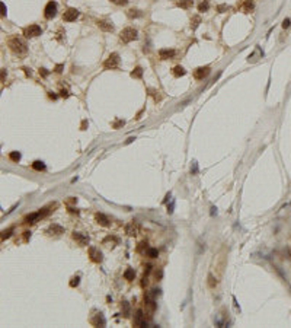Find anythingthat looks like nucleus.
Wrapping results in <instances>:
<instances>
[{
  "instance_id": "nucleus-1",
  "label": "nucleus",
  "mask_w": 291,
  "mask_h": 328,
  "mask_svg": "<svg viewBox=\"0 0 291 328\" xmlns=\"http://www.w3.org/2000/svg\"><path fill=\"white\" fill-rule=\"evenodd\" d=\"M7 47H9L10 51L15 53L16 55H23V54H26V51H28V44H26V41H25L23 38L18 37V35H13V37H10V38L7 40Z\"/></svg>"
},
{
  "instance_id": "nucleus-2",
  "label": "nucleus",
  "mask_w": 291,
  "mask_h": 328,
  "mask_svg": "<svg viewBox=\"0 0 291 328\" xmlns=\"http://www.w3.org/2000/svg\"><path fill=\"white\" fill-rule=\"evenodd\" d=\"M120 38H121V41L122 42L128 44V42L135 41V40L138 38V32H137L135 28H132V26H127V28H124V29L121 31Z\"/></svg>"
},
{
  "instance_id": "nucleus-3",
  "label": "nucleus",
  "mask_w": 291,
  "mask_h": 328,
  "mask_svg": "<svg viewBox=\"0 0 291 328\" xmlns=\"http://www.w3.org/2000/svg\"><path fill=\"white\" fill-rule=\"evenodd\" d=\"M120 66V54L118 53H112V54H109V57L105 60V63H103V67L105 69H117Z\"/></svg>"
},
{
  "instance_id": "nucleus-4",
  "label": "nucleus",
  "mask_w": 291,
  "mask_h": 328,
  "mask_svg": "<svg viewBox=\"0 0 291 328\" xmlns=\"http://www.w3.org/2000/svg\"><path fill=\"white\" fill-rule=\"evenodd\" d=\"M42 34V29L40 25H37V23H32V25H29V26H26L25 29H23V35L26 37V38H34V37H38V35H41Z\"/></svg>"
},
{
  "instance_id": "nucleus-5",
  "label": "nucleus",
  "mask_w": 291,
  "mask_h": 328,
  "mask_svg": "<svg viewBox=\"0 0 291 328\" xmlns=\"http://www.w3.org/2000/svg\"><path fill=\"white\" fill-rule=\"evenodd\" d=\"M210 73H211L210 66H201V67H197V69L194 70V79H195V80H204Z\"/></svg>"
},
{
  "instance_id": "nucleus-6",
  "label": "nucleus",
  "mask_w": 291,
  "mask_h": 328,
  "mask_svg": "<svg viewBox=\"0 0 291 328\" xmlns=\"http://www.w3.org/2000/svg\"><path fill=\"white\" fill-rule=\"evenodd\" d=\"M57 15V3L55 1H48L45 9H44V18L45 19H52Z\"/></svg>"
},
{
  "instance_id": "nucleus-7",
  "label": "nucleus",
  "mask_w": 291,
  "mask_h": 328,
  "mask_svg": "<svg viewBox=\"0 0 291 328\" xmlns=\"http://www.w3.org/2000/svg\"><path fill=\"white\" fill-rule=\"evenodd\" d=\"M77 18H79V10L74 9V7H69L64 12V15H63V21L64 22H74Z\"/></svg>"
},
{
  "instance_id": "nucleus-8",
  "label": "nucleus",
  "mask_w": 291,
  "mask_h": 328,
  "mask_svg": "<svg viewBox=\"0 0 291 328\" xmlns=\"http://www.w3.org/2000/svg\"><path fill=\"white\" fill-rule=\"evenodd\" d=\"M45 233L47 235H61V233H64V228L60 226V225H57V223H52V225H50L47 228Z\"/></svg>"
},
{
  "instance_id": "nucleus-9",
  "label": "nucleus",
  "mask_w": 291,
  "mask_h": 328,
  "mask_svg": "<svg viewBox=\"0 0 291 328\" xmlns=\"http://www.w3.org/2000/svg\"><path fill=\"white\" fill-rule=\"evenodd\" d=\"M72 236H73V239L79 244V245H87L89 244V236H86L84 233H82V232H73L72 233Z\"/></svg>"
},
{
  "instance_id": "nucleus-10",
  "label": "nucleus",
  "mask_w": 291,
  "mask_h": 328,
  "mask_svg": "<svg viewBox=\"0 0 291 328\" xmlns=\"http://www.w3.org/2000/svg\"><path fill=\"white\" fill-rule=\"evenodd\" d=\"M89 257H90V260L93 263H101L102 261V252L98 248H95V246L89 248Z\"/></svg>"
},
{
  "instance_id": "nucleus-11",
  "label": "nucleus",
  "mask_w": 291,
  "mask_h": 328,
  "mask_svg": "<svg viewBox=\"0 0 291 328\" xmlns=\"http://www.w3.org/2000/svg\"><path fill=\"white\" fill-rule=\"evenodd\" d=\"M175 55H176V51L172 50V48H162V50H159V57L162 60H170Z\"/></svg>"
},
{
  "instance_id": "nucleus-12",
  "label": "nucleus",
  "mask_w": 291,
  "mask_h": 328,
  "mask_svg": "<svg viewBox=\"0 0 291 328\" xmlns=\"http://www.w3.org/2000/svg\"><path fill=\"white\" fill-rule=\"evenodd\" d=\"M95 220L101 225V226H103V228H108V226H111V222H109V219L103 214V213H96L95 214Z\"/></svg>"
},
{
  "instance_id": "nucleus-13",
  "label": "nucleus",
  "mask_w": 291,
  "mask_h": 328,
  "mask_svg": "<svg viewBox=\"0 0 291 328\" xmlns=\"http://www.w3.org/2000/svg\"><path fill=\"white\" fill-rule=\"evenodd\" d=\"M125 233H127L128 236H135V235L138 233V225H137L135 222L128 223V225L125 226Z\"/></svg>"
},
{
  "instance_id": "nucleus-14",
  "label": "nucleus",
  "mask_w": 291,
  "mask_h": 328,
  "mask_svg": "<svg viewBox=\"0 0 291 328\" xmlns=\"http://www.w3.org/2000/svg\"><path fill=\"white\" fill-rule=\"evenodd\" d=\"M90 324H92L93 327H105L106 321H105V318H103L102 314H98V315H95V317L90 319Z\"/></svg>"
},
{
  "instance_id": "nucleus-15",
  "label": "nucleus",
  "mask_w": 291,
  "mask_h": 328,
  "mask_svg": "<svg viewBox=\"0 0 291 328\" xmlns=\"http://www.w3.org/2000/svg\"><path fill=\"white\" fill-rule=\"evenodd\" d=\"M144 317H146V315H143V311L138 309V311L135 312V315H134V325H135V327H143V322L146 321Z\"/></svg>"
},
{
  "instance_id": "nucleus-16",
  "label": "nucleus",
  "mask_w": 291,
  "mask_h": 328,
  "mask_svg": "<svg viewBox=\"0 0 291 328\" xmlns=\"http://www.w3.org/2000/svg\"><path fill=\"white\" fill-rule=\"evenodd\" d=\"M98 26L105 32H112L114 31V25L109 21H98Z\"/></svg>"
},
{
  "instance_id": "nucleus-17",
  "label": "nucleus",
  "mask_w": 291,
  "mask_h": 328,
  "mask_svg": "<svg viewBox=\"0 0 291 328\" xmlns=\"http://www.w3.org/2000/svg\"><path fill=\"white\" fill-rule=\"evenodd\" d=\"M41 217V214H40V211H37V213H31V214H26L25 216V223H35L38 219Z\"/></svg>"
},
{
  "instance_id": "nucleus-18",
  "label": "nucleus",
  "mask_w": 291,
  "mask_h": 328,
  "mask_svg": "<svg viewBox=\"0 0 291 328\" xmlns=\"http://www.w3.org/2000/svg\"><path fill=\"white\" fill-rule=\"evenodd\" d=\"M176 6L181 9H191L194 6V0H178Z\"/></svg>"
},
{
  "instance_id": "nucleus-19",
  "label": "nucleus",
  "mask_w": 291,
  "mask_h": 328,
  "mask_svg": "<svg viewBox=\"0 0 291 328\" xmlns=\"http://www.w3.org/2000/svg\"><path fill=\"white\" fill-rule=\"evenodd\" d=\"M172 75H173L175 78H181V76H185V75H186V70H185L182 66H175V67L172 69Z\"/></svg>"
},
{
  "instance_id": "nucleus-20",
  "label": "nucleus",
  "mask_w": 291,
  "mask_h": 328,
  "mask_svg": "<svg viewBox=\"0 0 291 328\" xmlns=\"http://www.w3.org/2000/svg\"><path fill=\"white\" fill-rule=\"evenodd\" d=\"M127 16L131 18V19H135V18H141L143 16V12L138 10V9H128L127 10Z\"/></svg>"
},
{
  "instance_id": "nucleus-21",
  "label": "nucleus",
  "mask_w": 291,
  "mask_h": 328,
  "mask_svg": "<svg viewBox=\"0 0 291 328\" xmlns=\"http://www.w3.org/2000/svg\"><path fill=\"white\" fill-rule=\"evenodd\" d=\"M134 277H135V271H134V268H127V270L124 271V279L125 280L131 282V280H134Z\"/></svg>"
},
{
  "instance_id": "nucleus-22",
  "label": "nucleus",
  "mask_w": 291,
  "mask_h": 328,
  "mask_svg": "<svg viewBox=\"0 0 291 328\" xmlns=\"http://www.w3.org/2000/svg\"><path fill=\"white\" fill-rule=\"evenodd\" d=\"M121 309H122V315H124L125 318H128V317H130V303H128L127 300H122V303H121Z\"/></svg>"
},
{
  "instance_id": "nucleus-23",
  "label": "nucleus",
  "mask_w": 291,
  "mask_h": 328,
  "mask_svg": "<svg viewBox=\"0 0 291 328\" xmlns=\"http://www.w3.org/2000/svg\"><path fill=\"white\" fill-rule=\"evenodd\" d=\"M131 78H134V79H141V78H143V69H141V67H135V69L131 72Z\"/></svg>"
},
{
  "instance_id": "nucleus-24",
  "label": "nucleus",
  "mask_w": 291,
  "mask_h": 328,
  "mask_svg": "<svg viewBox=\"0 0 291 328\" xmlns=\"http://www.w3.org/2000/svg\"><path fill=\"white\" fill-rule=\"evenodd\" d=\"M207 283H208V287H211V289H215L217 287V279L212 276V274H208V277H207Z\"/></svg>"
},
{
  "instance_id": "nucleus-25",
  "label": "nucleus",
  "mask_w": 291,
  "mask_h": 328,
  "mask_svg": "<svg viewBox=\"0 0 291 328\" xmlns=\"http://www.w3.org/2000/svg\"><path fill=\"white\" fill-rule=\"evenodd\" d=\"M32 169H35V171H45V164L42 162V161H35V162H32Z\"/></svg>"
},
{
  "instance_id": "nucleus-26",
  "label": "nucleus",
  "mask_w": 291,
  "mask_h": 328,
  "mask_svg": "<svg viewBox=\"0 0 291 328\" xmlns=\"http://www.w3.org/2000/svg\"><path fill=\"white\" fill-rule=\"evenodd\" d=\"M21 158H22V156H21L19 152H10V153H9V159H10L12 162H16V164H18V162L21 161Z\"/></svg>"
},
{
  "instance_id": "nucleus-27",
  "label": "nucleus",
  "mask_w": 291,
  "mask_h": 328,
  "mask_svg": "<svg viewBox=\"0 0 291 328\" xmlns=\"http://www.w3.org/2000/svg\"><path fill=\"white\" fill-rule=\"evenodd\" d=\"M147 257H150V258H156L157 255H159V251L156 249V248H147V251L144 252Z\"/></svg>"
},
{
  "instance_id": "nucleus-28",
  "label": "nucleus",
  "mask_w": 291,
  "mask_h": 328,
  "mask_svg": "<svg viewBox=\"0 0 291 328\" xmlns=\"http://www.w3.org/2000/svg\"><path fill=\"white\" fill-rule=\"evenodd\" d=\"M243 10L246 12V13H249L253 10V1L252 0H246L245 3H243Z\"/></svg>"
},
{
  "instance_id": "nucleus-29",
  "label": "nucleus",
  "mask_w": 291,
  "mask_h": 328,
  "mask_svg": "<svg viewBox=\"0 0 291 328\" xmlns=\"http://www.w3.org/2000/svg\"><path fill=\"white\" fill-rule=\"evenodd\" d=\"M191 22H192V23H191V28H192V31H195V29L198 28V25L201 23V18H200V16H194Z\"/></svg>"
},
{
  "instance_id": "nucleus-30",
  "label": "nucleus",
  "mask_w": 291,
  "mask_h": 328,
  "mask_svg": "<svg viewBox=\"0 0 291 328\" xmlns=\"http://www.w3.org/2000/svg\"><path fill=\"white\" fill-rule=\"evenodd\" d=\"M208 9H210V3H208V0L201 1V3H200V6H198V10H200V12H207Z\"/></svg>"
},
{
  "instance_id": "nucleus-31",
  "label": "nucleus",
  "mask_w": 291,
  "mask_h": 328,
  "mask_svg": "<svg viewBox=\"0 0 291 328\" xmlns=\"http://www.w3.org/2000/svg\"><path fill=\"white\" fill-rule=\"evenodd\" d=\"M12 232H13V228H9V229H6V231H3L1 232V241H4V239H7L10 235H12Z\"/></svg>"
},
{
  "instance_id": "nucleus-32",
  "label": "nucleus",
  "mask_w": 291,
  "mask_h": 328,
  "mask_svg": "<svg viewBox=\"0 0 291 328\" xmlns=\"http://www.w3.org/2000/svg\"><path fill=\"white\" fill-rule=\"evenodd\" d=\"M147 248H149V246H147V242H144V241H143V242H140V244H138V246H137V252H146V251H147Z\"/></svg>"
},
{
  "instance_id": "nucleus-33",
  "label": "nucleus",
  "mask_w": 291,
  "mask_h": 328,
  "mask_svg": "<svg viewBox=\"0 0 291 328\" xmlns=\"http://www.w3.org/2000/svg\"><path fill=\"white\" fill-rule=\"evenodd\" d=\"M111 3H114V4H118V6H125L130 0H109Z\"/></svg>"
},
{
  "instance_id": "nucleus-34",
  "label": "nucleus",
  "mask_w": 291,
  "mask_h": 328,
  "mask_svg": "<svg viewBox=\"0 0 291 328\" xmlns=\"http://www.w3.org/2000/svg\"><path fill=\"white\" fill-rule=\"evenodd\" d=\"M79 280H80V277H79V276L73 277V279H72V282H70V286H72V287H76L77 285H79Z\"/></svg>"
},
{
  "instance_id": "nucleus-35",
  "label": "nucleus",
  "mask_w": 291,
  "mask_h": 328,
  "mask_svg": "<svg viewBox=\"0 0 291 328\" xmlns=\"http://www.w3.org/2000/svg\"><path fill=\"white\" fill-rule=\"evenodd\" d=\"M217 10H218L220 13H223L224 10H229V6H227V4H220V6L217 7Z\"/></svg>"
},
{
  "instance_id": "nucleus-36",
  "label": "nucleus",
  "mask_w": 291,
  "mask_h": 328,
  "mask_svg": "<svg viewBox=\"0 0 291 328\" xmlns=\"http://www.w3.org/2000/svg\"><path fill=\"white\" fill-rule=\"evenodd\" d=\"M48 73H50V72H48L47 69H40V75H42L44 78H47V76H48Z\"/></svg>"
},
{
  "instance_id": "nucleus-37",
  "label": "nucleus",
  "mask_w": 291,
  "mask_h": 328,
  "mask_svg": "<svg viewBox=\"0 0 291 328\" xmlns=\"http://www.w3.org/2000/svg\"><path fill=\"white\" fill-rule=\"evenodd\" d=\"M290 26V19L287 18V19H284V22H283V28H288Z\"/></svg>"
},
{
  "instance_id": "nucleus-38",
  "label": "nucleus",
  "mask_w": 291,
  "mask_h": 328,
  "mask_svg": "<svg viewBox=\"0 0 291 328\" xmlns=\"http://www.w3.org/2000/svg\"><path fill=\"white\" fill-rule=\"evenodd\" d=\"M120 125H124V121H121V120H120V121H117V123L112 124V127H114V128H118Z\"/></svg>"
},
{
  "instance_id": "nucleus-39",
  "label": "nucleus",
  "mask_w": 291,
  "mask_h": 328,
  "mask_svg": "<svg viewBox=\"0 0 291 328\" xmlns=\"http://www.w3.org/2000/svg\"><path fill=\"white\" fill-rule=\"evenodd\" d=\"M154 276H156V279H162L163 271H162V270H159V271H156V273H154Z\"/></svg>"
},
{
  "instance_id": "nucleus-40",
  "label": "nucleus",
  "mask_w": 291,
  "mask_h": 328,
  "mask_svg": "<svg viewBox=\"0 0 291 328\" xmlns=\"http://www.w3.org/2000/svg\"><path fill=\"white\" fill-rule=\"evenodd\" d=\"M191 172H192V174H197V172H198V166H197V162H194V168H191Z\"/></svg>"
},
{
  "instance_id": "nucleus-41",
  "label": "nucleus",
  "mask_w": 291,
  "mask_h": 328,
  "mask_svg": "<svg viewBox=\"0 0 291 328\" xmlns=\"http://www.w3.org/2000/svg\"><path fill=\"white\" fill-rule=\"evenodd\" d=\"M64 67V64H58V66H55V72L57 73H61V69Z\"/></svg>"
},
{
  "instance_id": "nucleus-42",
  "label": "nucleus",
  "mask_w": 291,
  "mask_h": 328,
  "mask_svg": "<svg viewBox=\"0 0 291 328\" xmlns=\"http://www.w3.org/2000/svg\"><path fill=\"white\" fill-rule=\"evenodd\" d=\"M23 238H25V241H28V239L31 238V232H28V231L23 232Z\"/></svg>"
},
{
  "instance_id": "nucleus-43",
  "label": "nucleus",
  "mask_w": 291,
  "mask_h": 328,
  "mask_svg": "<svg viewBox=\"0 0 291 328\" xmlns=\"http://www.w3.org/2000/svg\"><path fill=\"white\" fill-rule=\"evenodd\" d=\"M60 95H61V96H64V98H67V96H69V92H67V90H61V93H60Z\"/></svg>"
},
{
  "instance_id": "nucleus-44",
  "label": "nucleus",
  "mask_w": 291,
  "mask_h": 328,
  "mask_svg": "<svg viewBox=\"0 0 291 328\" xmlns=\"http://www.w3.org/2000/svg\"><path fill=\"white\" fill-rule=\"evenodd\" d=\"M1 9H3V12H1V15L4 16L6 15V6H4V3H1Z\"/></svg>"
},
{
  "instance_id": "nucleus-45",
  "label": "nucleus",
  "mask_w": 291,
  "mask_h": 328,
  "mask_svg": "<svg viewBox=\"0 0 291 328\" xmlns=\"http://www.w3.org/2000/svg\"><path fill=\"white\" fill-rule=\"evenodd\" d=\"M169 199H170V193H167V194H166V199L163 200V203H167V200H169Z\"/></svg>"
}]
</instances>
